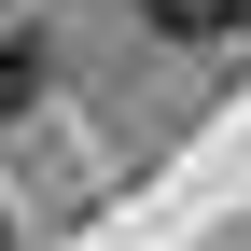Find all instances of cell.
Returning a JSON list of instances; mask_svg holds the SVG:
<instances>
[{
  "label": "cell",
  "instance_id": "6da1fadb",
  "mask_svg": "<svg viewBox=\"0 0 251 251\" xmlns=\"http://www.w3.org/2000/svg\"><path fill=\"white\" fill-rule=\"evenodd\" d=\"M140 28H168V42H237L251 0H140Z\"/></svg>",
  "mask_w": 251,
  "mask_h": 251
},
{
  "label": "cell",
  "instance_id": "3957f363",
  "mask_svg": "<svg viewBox=\"0 0 251 251\" xmlns=\"http://www.w3.org/2000/svg\"><path fill=\"white\" fill-rule=\"evenodd\" d=\"M0 251H14V237H0Z\"/></svg>",
  "mask_w": 251,
  "mask_h": 251
},
{
  "label": "cell",
  "instance_id": "7a4b0ae2",
  "mask_svg": "<svg viewBox=\"0 0 251 251\" xmlns=\"http://www.w3.org/2000/svg\"><path fill=\"white\" fill-rule=\"evenodd\" d=\"M28 98H42V56H28V42H0V112H28Z\"/></svg>",
  "mask_w": 251,
  "mask_h": 251
}]
</instances>
